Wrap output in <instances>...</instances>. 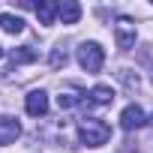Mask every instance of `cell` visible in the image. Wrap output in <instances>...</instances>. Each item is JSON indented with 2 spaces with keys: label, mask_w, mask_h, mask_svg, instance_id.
Wrapping results in <instances>:
<instances>
[{
  "label": "cell",
  "mask_w": 153,
  "mask_h": 153,
  "mask_svg": "<svg viewBox=\"0 0 153 153\" xmlns=\"http://www.w3.org/2000/svg\"><path fill=\"white\" fill-rule=\"evenodd\" d=\"M21 135V123L15 117H0V147H6V144H15V138Z\"/></svg>",
  "instance_id": "6"
},
{
  "label": "cell",
  "mask_w": 153,
  "mask_h": 153,
  "mask_svg": "<svg viewBox=\"0 0 153 153\" xmlns=\"http://www.w3.org/2000/svg\"><path fill=\"white\" fill-rule=\"evenodd\" d=\"M78 63H81V69L84 72H99L102 69V63H105V51H102V45L99 42H81L78 45Z\"/></svg>",
  "instance_id": "2"
},
{
  "label": "cell",
  "mask_w": 153,
  "mask_h": 153,
  "mask_svg": "<svg viewBox=\"0 0 153 153\" xmlns=\"http://www.w3.org/2000/svg\"><path fill=\"white\" fill-rule=\"evenodd\" d=\"M78 135H81V141L87 147H102L111 138V126L102 123V120H96V117H81L78 120Z\"/></svg>",
  "instance_id": "1"
},
{
  "label": "cell",
  "mask_w": 153,
  "mask_h": 153,
  "mask_svg": "<svg viewBox=\"0 0 153 153\" xmlns=\"http://www.w3.org/2000/svg\"><path fill=\"white\" fill-rule=\"evenodd\" d=\"M39 57V51L33 45H21V48H12V63H33Z\"/></svg>",
  "instance_id": "11"
},
{
  "label": "cell",
  "mask_w": 153,
  "mask_h": 153,
  "mask_svg": "<svg viewBox=\"0 0 153 153\" xmlns=\"http://www.w3.org/2000/svg\"><path fill=\"white\" fill-rule=\"evenodd\" d=\"M81 102H87V93H81V90H66V93L57 96V105H60L63 111H69V108H75V105H81Z\"/></svg>",
  "instance_id": "10"
},
{
  "label": "cell",
  "mask_w": 153,
  "mask_h": 153,
  "mask_svg": "<svg viewBox=\"0 0 153 153\" xmlns=\"http://www.w3.org/2000/svg\"><path fill=\"white\" fill-rule=\"evenodd\" d=\"M0 27H3L6 33H12V36H15V33H21V30H24V21H21L18 15H9V12H3V15H0Z\"/></svg>",
  "instance_id": "12"
},
{
  "label": "cell",
  "mask_w": 153,
  "mask_h": 153,
  "mask_svg": "<svg viewBox=\"0 0 153 153\" xmlns=\"http://www.w3.org/2000/svg\"><path fill=\"white\" fill-rule=\"evenodd\" d=\"M114 39H117V48H120V51L135 48V39H138L135 21H132V18H126V15H120V18H117V24H114Z\"/></svg>",
  "instance_id": "3"
},
{
  "label": "cell",
  "mask_w": 153,
  "mask_h": 153,
  "mask_svg": "<svg viewBox=\"0 0 153 153\" xmlns=\"http://www.w3.org/2000/svg\"><path fill=\"white\" fill-rule=\"evenodd\" d=\"M111 105L114 102V90L108 87V84H96L93 90H90V96H87V105Z\"/></svg>",
  "instance_id": "8"
},
{
  "label": "cell",
  "mask_w": 153,
  "mask_h": 153,
  "mask_svg": "<svg viewBox=\"0 0 153 153\" xmlns=\"http://www.w3.org/2000/svg\"><path fill=\"white\" fill-rule=\"evenodd\" d=\"M57 18H60L63 24H78L81 6L75 3V0H63V3H57Z\"/></svg>",
  "instance_id": "7"
},
{
  "label": "cell",
  "mask_w": 153,
  "mask_h": 153,
  "mask_svg": "<svg viewBox=\"0 0 153 153\" xmlns=\"http://www.w3.org/2000/svg\"><path fill=\"white\" fill-rule=\"evenodd\" d=\"M36 18H39V24H54V18H57V3H51V0H39L36 3Z\"/></svg>",
  "instance_id": "9"
},
{
  "label": "cell",
  "mask_w": 153,
  "mask_h": 153,
  "mask_svg": "<svg viewBox=\"0 0 153 153\" xmlns=\"http://www.w3.org/2000/svg\"><path fill=\"white\" fill-rule=\"evenodd\" d=\"M0 57H3V48H0Z\"/></svg>",
  "instance_id": "15"
},
{
  "label": "cell",
  "mask_w": 153,
  "mask_h": 153,
  "mask_svg": "<svg viewBox=\"0 0 153 153\" xmlns=\"http://www.w3.org/2000/svg\"><path fill=\"white\" fill-rule=\"evenodd\" d=\"M147 123H153V114H150V120H147Z\"/></svg>",
  "instance_id": "14"
},
{
  "label": "cell",
  "mask_w": 153,
  "mask_h": 153,
  "mask_svg": "<svg viewBox=\"0 0 153 153\" xmlns=\"http://www.w3.org/2000/svg\"><path fill=\"white\" fill-rule=\"evenodd\" d=\"M66 51H63V45H57L54 48V54H51V69H60V66H66Z\"/></svg>",
  "instance_id": "13"
},
{
  "label": "cell",
  "mask_w": 153,
  "mask_h": 153,
  "mask_svg": "<svg viewBox=\"0 0 153 153\" xmlns=\"http://www.w3.org/2000/svg\"><path fill=\"white\" fill-rule=\"evenodd\" d=\"M24 108L30 117H45L48 114V93L45 90H30L24 99Z\"/></svg>",
  "instance_id": "4"
},
{
  "label": "cell",
  "mask_w": 153,
  "mask_h": 153,
  "mask_svg": "<svg viewBox=\"0 0 153 153\" xmlns=\"http://www.w3.org/2000/svg\"><path fill=\"white\" fill-rule=\"evenodd\" d=\"M147 120H144V111H141V105H126L123 111H120V126L126 129V132H132V129H141Z\"/></svg>",
  "instance_id": "5"
}]
</instances>
